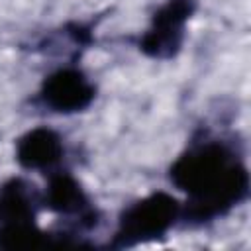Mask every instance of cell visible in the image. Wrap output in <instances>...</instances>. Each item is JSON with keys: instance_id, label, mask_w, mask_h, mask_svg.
Returning a JSON list of instances; mask_svg holds the SVG:
<instances>
[{"instance_id": "cell-1", "label": "cell", "mask_w": 251, "mask_h": 251, "mask_svg": "<svg viewBox=\"0 0 251 251\" xmlns=\"http://www.w3.org/2000/svg\"><path fill=\"white\" fill-rule=\"evenodd\" d=\"M171 182L184 192L180 224L208 226L249 198V171L231 141L202 133L173 161Z\"/></svg>"}, {"instance_id": "cell-2", "label": "cell", "mask_w": 251, "mask_h": 251, "mask_svg": "<svg viewBox=\"0 0 251 251\" xmlns=\"http://www.w3.org/2000/svg\"><path fill=\"white\" fill-rule=\"evenodd\" d=\"M180 220L182 202L165 190H155L120 212L110 245L122 249L161 239L176 227Z\"/></svg>"}, {"instance_id": "cell-3", "label": "cell", "mask_w": 251, "mask_h": 251, "mask_svg": "<svg viewBox=\"0 0 251 251\" xmlns=\"http://www.w3.org/2000/svg\"><path fill=\"white\" fill-rule=\"evenodd\" d=\"M198 0H165L151 16L147 29L137 37V49L157 61L175 59L186 39V27Z\"/></svg>"}, {"instance_id": "cell-4", "label": "cell", "mask_w": 251, "mask_h": 251, "mask_svg": "<svg viewBox=\"0 0 251 251\" xmlns=\"http://www.w3.org/2000/svg\"><path fill=\"white\" fill-rule=\"evenodd\" d=\"M98 96L96 84L75 63H65L47 73L35 94V104L59 116L86 112Z\"/></svg>"}, {"instance_id": "cell-5", "label": "cell", "mask_w": 251, "mask_h": 251, "mask_svg": "<svg viewBox=\"0 0 251 251\" xmlns=\"http://www.w3.org/2000/svg\"><path fill=\"white\" fill-rule=\"evenodd\" d=\"M41 206L71 222L76 235L80 231L96 229L102 220L100 210L94 206L78 178L63 167L47 173V184L41 192Z\"/></svg>"}, {"instance_id": "cell-6", "label": "cell", "mask_w": 251, "mask_h": 251, "mask_svg": "<svg viewBox=\"0 0 251 251\" xmlns=\"http://www.w3.org/2000/svg\"><path fill=\"white\" fill-rule=\"evenodd\" d=\"M65 153L67 147L63 135L49 126L27 129L16 139L14 151L16 161L24 171H37L45 175L63 165Z\"/></svg>"}, {"instance_id": "cell-7", "label": "cell", "mask_w": 251, "mask_h": 251, "mask_svg": "<svg viewBox=\"0 0 251 251\" xmlns=\"http://www.w3.org/2000/svg\"><path fill=\"white\" fill-rule=\"evenodd\" d=\"M41 208V192L25 178L12 176L0 184V226L35 224Z\"/></svg>"}]
</instances>
